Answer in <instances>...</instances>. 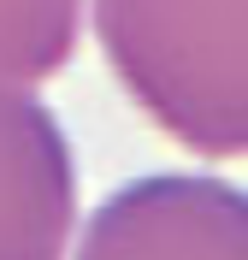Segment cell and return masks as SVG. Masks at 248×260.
Here are the masks:
<instances>
[{
  "mask_svg": "<svg viewBox=\"0 0 248 260\" xmlns=\"http://www.w3.org/2000/svg\"><path fill=\"white\" fill-rule=\"evenodd\" d=\"M77 237V154L36 89L0 83V260H65Z\"/></svg>",
  "mask_w": 248,
  "mask_h": 260,
  "instance_id": "cell-3",
  "label": "cell"
},
{
  "mask_svg": "<svg viewBox=\"0 0 248 260\" xmlns=\"http://www.w3.org/2000/svg\"><path fill=\"white\" fill-rule=\"evenodd\" d=\"M136 113L201 160H248V0H89Z\"/></svg>",
  "mask_w": 248,
  "mask_h": 260,
  "instance_id": "cell-1",
  "label": "cell"
},
{
  "mask_svg": "<svg viewBox=\"0 0 248 260\" xmlns=\"http://www.w3.org/2000/svg\"><path fill=\"white\" fill-rule=\"evenodd\" d=\"M65 260H248V189L213 172H154L113 189Z\"/></svg>",
  "mask_w": 248,
  "mask_h": 260,
  "instance_id": "cell-2",
  "label": "cell"
},
{
  "mask_svg": "<svg viewBox=\"0 0 248 260\" xmlns=\"http://www.w3.org/2000/svg\"><path fill=\"white\" fill-rule=\"evenodd\" d=\"M89 0H0V83L42 89L71 65Z\"/></svg>",
  "mask_w": 248,
  "mask_h": 260,
  "instance_id": "cell-4",
  "label": "cell"
}]
</instances>
